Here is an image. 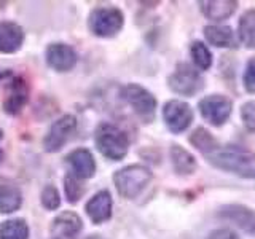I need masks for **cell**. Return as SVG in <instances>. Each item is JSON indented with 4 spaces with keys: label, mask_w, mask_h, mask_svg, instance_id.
Instances as JSON below:
<instances>
[{
    "label": "cell",
    "mask_w": 255,
    "mask_h": 239,
    "mask_svg": "<svg viewBox=\"0 0 255 239\" xmlns=\"http://www.w3.org/2000/svg\"><path fill=\"white\" fill-rule=\"evenodd\" d=\"M75 118L72 115H66L59 118L58 121H54V124L50 127V131L45 135L43 139V147L46 151H58L62 148L64 143L67 142L70 137V134L75 129Z\"/></svg>",
    "instance_id": "cell-8"
},
{
    "label": "cell",
    "mask_w": 255,
    "mask_h": 239,
    "mask_svg": "<svg viewBox=\"0 0 255 239\" xmlns=\"http://www.w3.org/2000/svg\"><path fill=\"white\" fill-rule=\"evenodd\" d=\"M96 147L106 158L120 161L128 153V137L117 126L102 123L96 129Z\"/></svg>",
    "instance_id": "cell-2"
},
{
    "label": "cell",
    "mask_w": 255,
    "mask_h": 239,
    "mask_svg": "<svg viewBox=\"0 0 255 239\" xmlns=\"http://www.w3.org/2000/svg\"><path fill=\"white\" fill-rule=\"evenodd\" d=\"M48 66L58 72H67L77 64V54L74 48L64 43H53L46 50Z\"/></svg>",
    "instance_id": "cell-10"
},
{
    "label": "cell",
    "mask_w": 255,
    "mask_h": 239,
    "mask_svg": "<svg viewBox=\"0 0 255 239\" xmlns=\"http://www.w3.org/2000/svg\"><path fill=\"white\" fill-rule=\"evenodd\" d=\"M29 99V86L19 77H11L10 88H8V98L3 102V109L8 114H18V112L26 106Z\"/></svg>",
    "instance_id": "cell-13"
},
{
    "label": "cell",
    "mask_w": 255,
    "mask_h": 239,
    "mask_svg": "<svg viewBox=\"0 0 255 239\" xmlns=\"http://www.w3.org/2000/svg\"><path fill=\"white\" fill-rule=\"evenodd\" d=\"M150 179H151V172L147 167L139 164L128 166L114 175V182L118 193L128 199L137 196L148 185Z\"/></svg>",
    "instance_id": "cell-3"
},
{
    "label": "cell",
    "mask_w": 255,
    "mask_h": 239,
    "mask_svg": "<svg viewBox=\"0 0 255 239\" xmlns=\"http://www.w3.org/2000/svg\"><path fill=\"white\" fill-rule=\"evenodd\" d=\"M88 239H102V238H99V236H90Z\"/></svg>",
    "instance_id": "cell-32"
},
{
    "label": "cell",
    "mask_w": 255,
    "mask_h": 239,
    "mask_svg": "<svg viewBox=\"0 0 255 239\" xmlns=\"http://www.w3.org/2000/svg\"><path fill=\"white\" fill-rule=\"evenodd\" d=\"M241 117L247 129L255 131V102L244 104L241 109Z\"/></svg>",
    "instance_id": "cell-27"
},
{
    "label": "cell",
    "mask_w": 255,
    "mask_h": 239,
    "mask_svg": "<svg viewBox=\"0 0 255 239\" xmlns=\"http://www.w3.org/2000/svg\"><path fill=\"white\" fill-rule=\"evenodd\" d=\"M238 34L246 46L255 48V10H249L243 14V18L239 19Z\"/></svg>",
    "instance_id": "cell-21"
},
{
    "label": "cell",
    "mask_w": 255,
    "mask_h": 239,
    "mask_svg": "<svg viewBox=\"0 0 255 239\" xmlns=\"http://www.w3.org/2000/svg\"><path fill=\"white\" fill-rule=\"evenodd\" d=\"M42 203L43 206L46 207V209H58L59 204H61V198H59V193L58 190H56L53 185H48L45 187L43 193H42Z\"/></svg>",
    "instance_id": "cell-26"
},
{
    "label": "cell",
    "mask_w": 255,
    "mask_h": 239,
    "mask_svg": "<svg viewBox=\"0 0 255 239\" xmlns=\"http://www.w3.org/2000/svg\"><path fill=\"white\" fill-rule=\"evenodd\" d=\"M169 86L172 91L179 94L193 96L203 88V78L199 72L188 64H179L174 74L169 77Z\"/></svg>",
    "instance_id": "cell-6"
},
{
    "label": "cell",
    "mask_w": 255,
    "mask_h": 239,
    "mask_svg": "<svg viewBox=\"0 0 255 239\" xmlns=\"http://www.w3.org/2000/svg\"><path fill=\"white\" fill-rule=\"evenodd\" d=\"M203 13L212 21H222L235 13L238 3L233 0H215V2H201Z\"/></svg>",
    "instance_id": "cell-18"
},
{
    "label": "cell",
    "mask_w": 255,
    "mask_h": 239,
    "mask_svg": "<svg viewBox=\"0 0 255 239\" xmlns=\"http://www.w3.org/2000/svg\"><path fill=\"white\" fill-rule=\"evenodd\" d=\"M244 86L249 93H255V58L247 62L244 74Z\"/></svg>",
    "instance_id": "cell-28"
},
{
    "label": "cell",
    "mask_w": 255,
    "mask_h": 239,
    "mask_svg": "<svg viewBox=\"0 0 255 239\" xmlns=\"http://www.w3.org/2000/svg\"><path fill=\"white\" fill-rule=\"evenodd\" d=\"M0 239H29V227L22 219L3 222L0 228Z\"/></svg>",
    "instance_id": "cell-22"
},
{
    "label": "cell",
    "mask_w": 255,
    "mask_h": 239,
    "mask_svg": "<svg viewBox=\"0 0 255 239\" xmlns=\"http://www.w3.org/2000/svg\"><path fill=\"white\" fill-rule=\"evenodd\" d=\"M123 98L128 101V104L134 109L143 121H151L155 117L156 101L145 88L139 85H128L123 90Z\"/></svg>",
    "instance_id": "cell-5"
},
{
    "label": "cell",
    "mask_w": 255,
    "mask_h": 239,
    "mask_svg": "<svg viewBox=\"0 0 255 239\" xmlns=\"http://www.w3.org/2000/svg\"><path fill=\"white\" fill-rule=\"evenodd\" d=\"M219 215L225 220L233 222L235 225L244 230L246 233L255 236V212L254 211L247 209V207L241 204H230V206L222 207Z\"/></svg>",
    "instance_id": "cell-11"
},
{
    "label": "cell",
    "mask_w": 255,
    "mask_h": 239,
    "mask_svg": "<svg viewBox=\"0 0 255 239\" xmlns=\"http://www.w3.org/2000/svg\"><path fill=\"white\" fill-rule=\"evenodd\" d=\"M22 203L21 190L18 185L6 177H0V212L10 214L19 209Z\"/></svg>",
    "instance_id": "cell-15"
},
{
    "label": "cell",
    "mask_w": 255,
    "mask_h": 239,
    "mask_svg": "<svg viewBox=\"0 0 255 239\" xmlns=\"http://www.w3.org/2000/svg\"><path fill=\"white\" fill-rule=\"evenodd\" d=\"M204 35L207 42L219 48L235 46V34L230 27L225 26H207L204 27Z\"/></svg>",
    "instance_id": "cell-19"
},
{
    "label": "cell",
    "mask_w": 255,
    "mask_h": 239,
    "mask_svg": "<svg viewBox=\"0 0 255 239\" xmlns=\"http://www.w3.org/2000/svg\"><path fill=\"white\" fill-rule=\"evenodd\" d=\"M206 156L214 166L223 171L238 174L241 177H255V155L243 147L217 145Z\"/></svg>",
    "instance_id": "cell-1"
},
{
    "label": "cell",
    "mask_w": 255,
    "mask_h": 239,
    "mask_svg": "<svg viewBox=\"0 0 255 239\" xmlns=\"http://www.w3.org/2000/svg\"><path fill=\"white\" fill-rule=\"evenodd\" d=\"M11 72H5V74H0V78H5V77H10Z\"/></svg>",
    "instance_id": "cell-30"
},
{
    "label": "cell",
    "mask_w": 255,
    "mask_h": 239,
    "mask_svg": "<svg viewBox=\"0 0 255 239\" xmlns=\"http://www.w3.org/2000/svg\"><path fill=\"white\" fill-rule=\"evenodd\" d=\"M86 214L94 223H102L110 219L112 215V196L109 191L96 193L86 204Z\"/></svg>",
    "instance_id": "cell-16"
},
{
    "label": "cell",
    "mask_w": 255,
    "mask_h": 239,
    "mask_svg": "<svg viewBox=\"0 0 255 239\" xmlns=\"http://www.w3.org/2000/svg\"><path fill=\"white\" fill-rule=\"evenodd\" d=\"M67 161L72 166L74 175L78 179H90L96 171V163L90 150L78 148L67 156Z\"/></svg>",
    "instance_id": "cell-17"
},
{
    "label": "cell",
    "mask_w": 255,
    "mask_h": 239,
    "mask_svg": "<svg viewBox=\"0 0 255 239\" xmlns=\"http://www.w3.org/2000/svg\"><path fill=\"white\" fill-rule=\"evenodd\" d=\"M3 137V132H2V129H0V139H2Z\"/></svg>",
    "instance_id": "cell-33"
},
{
    "label": "cell",
    "mask_w": 255,
    "mask_h": 239,
    "mask_svg": "<svg viewBox=\"0 0 255 239\" xmlns=\"http://www.w3.org/2000/svg\"><path fill=\"white\" fill-rule=\"evenodd\" d=\"M190 142L193 143V145L198 148V150H201L204 155L207 153H211V151L217 147V143H215L214 137L212 135L207 132L206 129H203V127H198V129L191 134V137H190Z\"/></svg>",
    "instance_id": "cell-23"
},
{
    "label": "cell",
    "mask_w": 255,
    "mask_h": 239,
    "mask_svg": "<svg viewBox=\"0 0 255 239\" xmlns=\"http://www.w3.org/2000/svg\"><path fill=\"white\" fill-rule=\"evenodd\" d=\"M199 112L209 123L219 126L227 121L231 114V102L225 96H207V98L199 101Z\"/></svg>",
    "instance_id": "cell-7"
},
{
    "label": "cell",
    "mask_w": 255,
    "mask_h": 239,
    "mask_svg": "<svg viewBox=\"0 0 255 239\" xmlns=\"http://www.w3.org/2000/svg\"><path fill=\"white\" fill-rule=\"evenodd\" d=\"M64 185H66V195L70 203H77L83 195V187L80 183V179L75 177L74 174H67L66 179H64Z\"/></svg>",
    "instance_id": "cell-25"
},
{
    "label": "cell",
    "mask_w": 255,
    "mask_h": 239,
    "mask_svg": "<svg viewBox=\"0 0 255 239\" xmlns=\"http://www.w3.org/2000/svg\"><path fill=\"white\" fill-rule=\"evenodd\" d=\"M171 156H172V164L174 169L179 174H191L196 169V161L187 150H183L180 145H174L171 148Z\"/></svg>",
    "instance_id": "cell-20"
},
{
    "label": "cell",
    "mask_w": 255,
    "mask_h": 239,
    "mask_svg": "<svg viewBox=\"0 0 255 239\" xmlns=\"http://www.w3.org/2000/svg\"><path fill=\"white\" fill-rule=\"evenodd\" d=\"M207 239H239L233 231H230L227 228H220V230H215L212 233L207 236Z\"/></svg>",
    "instance_id": "cell-29"
},
{
    "label": "cell",
    "mask_w": 255,
    "mask_h": 239,
    "mask_svg": "<svg viewBox=\"0 0 255 239\" xmlns=\"http://www.w3.org/2000/svg\"><path fill=\"white\" fill-rule=\"evenodd\" d=\"M2 159H3V150L0 148V163H2Z\"/></svg>",
    "instance_id": "cell-31"
},
{
    "label": "cell",
    "mask_w": 255,
    "mask_h": 239,
    "mask_svg": "<svg viewBox=\"0 0 255 239\" xmlns=\"http://www.w3.org/2000/svg\"><path fill=\"white\" fill-rule=\"evenodd\" d=\"M163 118L172 132H182L190 126L193 120V112L185 102L171 101L163 109Z\"/></svg>",
    "instance_id": "cell-9"
},
{
    "label": "cell",
    "mask_w": 255,
    "mask_h": 239,
    "mask_svg": "<svg viewBox=\"0 0 255 239\" xmlns=\"http://www.w3.org/2000/svg\"><path fill=\"white\" fill-rule=\"evenodd\" d=\"M191 56H193V59H195L198 67H201L204 70L211 67L212 56H211L209 50L206 48V45H203L201 42H195L193 45H191Z\"/></svg>",
    "instance_id": "cell-24"
},
{
    "label": "cell",
    "mask_w": 255,
    "mask_h": 239,
    "mask_svg": "<svg viewBox=\"0 0 255 239\" xmlns=\"http://www.w3.org/2000/svg\"><path fill=\"white\" fill-rule=\"evenodd\" d=\"M123 27V13L114 6H101L90 16V29L99 37H112Z\"/></svg>",
    "instance_id": "cell-4"
},
{
    "label": "cell",
    "mask_w": 255,
    "mask_h": 239,
    "mask_svg": "<svg viewBox=\"0 0 255 239\" xmlns=\"http://www.w3.org/2000/svg\"><path fill=\"white\" fill-rule=\"evenodd\" d=\"M83 223L75 212H62L54 219L51 225V233L54 239H74Z\"/></svg>",
    "instance_id": "cell-12"
},
{
    "label": "cell",
    "mask_w": 255,
    "mask_h": 239,
    "mask_svg": "<svg viewBox=\"0 0 255 239\" xmlns=\"http://www.w3.org/2000/svg\"><path fill=\"white\" fill-rule=\"evenodd\" d=\"M24 42V32L21 26L11 21L0 22V53L18 51Z\"/></svg>",
    "instance_id": "cell-14"
}]
</instances>
